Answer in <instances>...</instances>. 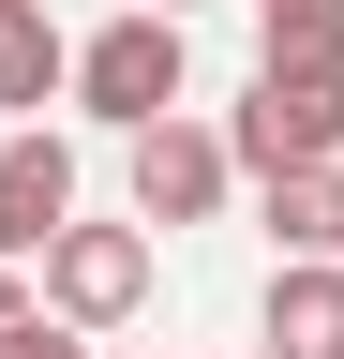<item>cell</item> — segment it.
<instances>
[{
  "mask_svg": "<svg viewBox=\"0 0 344 359\" xmlns=\"http://www.w3.org/2000/svg\"><path fill=\"white\" fill-rule=\"evenodd\" d=\"M225 150L254 180L284 165H344V60H254V105L225 120Z\"/></svg>",
  "mask_w": 344,
  "mask_h": 359,
  "instance_id": "obj_1",
  "label": "cell"
},
{
  "mask_svg": "<svg viewBox=\"0 0 344 359\" xmlns=\"http://www.w3.org/2000/svg\"><path fill=\"white\" fill-rule=\"evenodd\" d=\"M180 15H165V0H135V15H105L90 45H75V105H90L105 135H135V120H165L180 105Z\"/></svg>",
  "mask_w": 344,
  "mask_h": 359,
  "instance_id": "obj_2",
  "label": "cell"
},
{
  "mask_svg": "<svg viewBox=\"0 0 344 359\" xmlns=\"http://www.w3.org/2000/svg\"><path fill=\"white\" fill-rule=\"evenodd\" d=\"M120 180H135V224H209V210H225V180H240V150H225L209 120L165 105V120L120 135Z\"/></svg>",
  "mask_w": 344,
  "mask_h": 359,
  "instance_id": "obj_3",
  "label": "cell"
},
{
  "mask_svg": "<svg viewBox=\"0 0 344 359\" xmlns=\"http://www.w3.org/2000/svg\"><path fill=\"white\" fill-rule=\"evenodd\" d=\"M135 299H150V224H60V240H46V314L120 330Z\"/></svg>",
  "mask_w": 344,
  "mask_h": 359,
  "instance_id": "obj_4",
  "label": "cell"
},
{
  "mask_svg": "<svg viewBox=\"0 0 344 359\" xmlns=\"http://www.w3.org/2000/svg\"><path fill=\"white\" fill-rule=\"evenodd\" d=\"M75 224V150L60 135H0V255H46Z\"/></svg>",
  "mask_w": 344,
  "mask_h": 359,
  "instance_id": "obj_5",
  "label": "cell"
},
{
  "mask_svg": "<svg viewBox=\"0 0 344 359\" xmlns=\"http://www.w3.org/2000/svg\"><path fill=\"white\" fill-rule=\"evenodd\" d=\"M270 344L284 359H344V255H284L270 269Z\"/></svg>",
  "mask_w": 344,
  "mask_h": 359,
  "instance_id": "obj_6",
  "label": "cell"
},
{
  "mask_svg": "<svg viewBox=\"0 0 344 359\" xmlns=\"http://www.w3.org/2000/svg\"><path fill=\"white\" fill-rule=\"evenodd\" d=\"M60 90H75V45L46 30V0H0V105H60Z\"/></svg>",
  "mask_w": 344,
  "mask_h": 359,
  "instance_id": "obj_7",
  "label": "cell"
},
{
  "mask_svg": "<svg viewBox=\"0 0 344 359\" xmlns=\"http://www.w3.org/2000/svg\"><path fill=\"white\" fill-rule=\"evenodd\" d=\"M270 240L284 255H344V165H284L270 180Z\"/></svg>",
  "mask_w": 344,
  "mask_h": 359,
  "instance_id": "obj_8",
  "label": "cell"
},
{
  "mask_svg": "<svg viewBox=\"0 0 344 359\" xmlns=\"http://www.w3.org/2000/svg\"><path fill=\"white\" fill-rule=\"evenodd\" d=\"M254 60H344V0H254Z\"/></svg>",
  "mask_w": 344,
  "mask_h": 359,
  "instance_id": "obj_9",
  "label": "cell"
},
{
  "mask_svg": "<svg viewBox=\"0 0 344 359\" xmlns=\"http://www.w3.org/2000/svg\"><path fill=\"white\" fill-rule=\"evenodd\" d=\"M30 314H46V285H30V255H0V344H15Z\"/></svg>",
  "mask_w": 344,
  "mask_h": 359,
  "instance_id": "obj_10",
  "label": "cell"
},
{
  "mask_svg": "<svg viewBox=\"0 0 344 359\" xmlns=\"http://www.w3.org/2000/svg\"><path fill=\"white\" fill-rule=\"evenodd\" d=\"M0 359H90V344H75V314H30V330L0 344Z\"/></svg>",
  "mask_w": 344,
  "mask_h": 359,
  "instance_id": "obj_11",
  "label": "cell"
},
{
  "mask_svg": "<svg viewBox=\"0 0 344 359\" xmlns=\"http://www.w3.org/2000/svg\"><path fill=\"white\" fill-rule=\"evenodd\" d=\"M165 15H195V0H165Z\"/></svg>",
  "mask_w": 344,
  "mask_h": 359,
  "instance_id": "obj_12",
  "label": "cell"
},
{
  "mask_svg": "<svg viewBox=\"0 0 344 359\" xmlns=\"http://www.w3.org/2000/svg\"><path fill=\"white\" fill-rule=\"evenodd\" d=\"M254 359H284V344H254Z\"/></svg>",
  "mask_w": 344,
  "mask_h": 359,
  "instance_id": "obj_13",
  "label": "cell"
}]
</instances>
